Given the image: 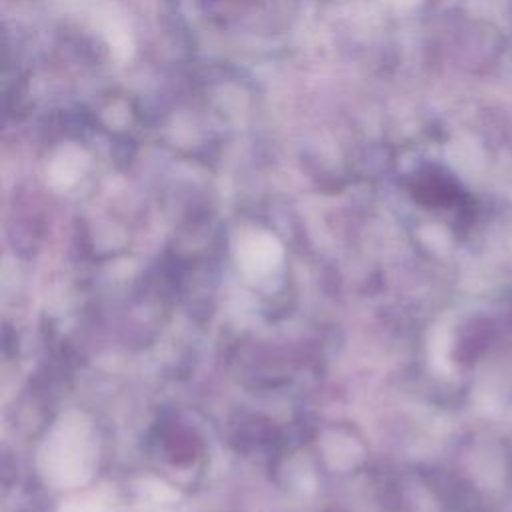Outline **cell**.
<instances>
[{
    "mask_svg": "<svg viewBox=\"0 0 512 512\" xmlns=\"http://www.w3.org/2000/svg\"><path fill=\"white\" fill-rule=\"evenodd\" d=\"M170 440H172L170 456H172L174 462H186V460H192V458H194L196 448H198V442H196L190 434L178 432V434L172 436Z\"/></svg>",
    "mask_w": 512,
    "mask_h": 512,
    "instance_id": "7a4b0ae2",
    "label": "cell"
},
{
    "mask_svg": "<svg viewBox=\"0 0 512 512\" xmlns=\"http://www.w3.org/2000/svg\"><path fill=\"white\" fill-rule=\"evenodd\" d=\"M414 196L428 206H450L460 196V190L450 174L438 168H428L416 178Z\"/></svg>",
    "mask_w": 512,
    "mask_h": 512,
    "instance_id": "6da1fadb",
    "label": "cell"
}]
</instances>
